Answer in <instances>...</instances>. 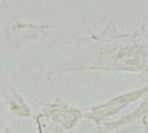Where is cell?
Returning a JSON list of instances; mask_svg holds the SVG:
<instances>
[{
  "label": "cell",
  "instance_id": "7",
  "mask_svg": "<svg viewBox=\"0 0 148 133\" xmlns=\"http://www.w3.org/2000/svg\"><path fill=\"white\" fill-rule=\"evenodd\" d=\"M91 121L90 122H85L81 125V127L79 128L78 131H76L75 133H90V129H91L92 125H91Z\"/></svg>",
  "mask_w": 148,
  "mask_h": 133
},
{
  "label": "cell",
  "instance_id": "5",
  "mask_svg": "<svg viewBox=\"0 0 148 133\" xmlns=\"http://www.w3.org/2000/svg\"><path fill=\"white\" fill-rule=\"evenodd\" d=\"M37 133H65V130L60 125L52 121L42 113L33 116Z\"/></svg>",
  "mask_w": 148,
  "mask_h": 133
},
{
  "label": "cell",
  "instance_id": "6",
  "mask_svg": "<svg viewBox=\"0 0 148 133\" xmlns=\"http://www.w3.org/2000/svg\"><path fill=\"white\" fill-rule=\"evenodd\" d=\"M126 131H120L116 132V130L112 131V130L107 129L103 124H94L90 129V133H125Z\"/></svg>",
  "mask_w": 148,
  "mask_h": 133
},
{
  "label": "cell",
  "instance_id": "8",
  "mask_svg": "<svg viewBox=\"0 0 148 133\" xmlns=\"http://www.w3.org/2000/svg\"><path fill=\"white\" fill-rule=\"evenodd\" d=\"M141 122H142V123L148 122V115H145L144 117H142V118H141Z\"/></svg>",
  "mask_w": 148,
  "mask_h": 133
},
{
  "label": "cell",
  "instance_id": "9",
  "mask_svg": "<svg viewBox=\"0 0 148 133\" xmlns=\"http://www.w3.org/2000/svg\"><path fill=\"white\" fill-rule=\"evenodd\" d=\"M143 125H144V128H145V131L144 132H147L148 133V122L143 123Z\"/></svg>",
  "mask_w": 148,
  "mask_h": 133
},
{
  "label": "cell",
  "instance_id": "10",
  "mask_svg": "<svg viewBox=\"0 0 148 133\" xmlns=\"http://www.w3.org/2000/svg\"><path fill=\"white\" fill-rule=\"evenodd\" d=\"M144 133H145V132H144Z\"/></svg>",
  "mask_w": 148,
  "mask_h": 133
},
{
  "label": "cell",
  "instance_id": "1",
  "mask_svg": "<svg viewBox=\"0 0 148 133\" xmlns=\"http://www.w3.org/2000/svg\"><path fill=\"white\" fill-rule=\"evenodd\" d=\"M146 95H148V83L137 89L116 95L102 104L92 106L88 110L84 111V119L94 124H101L119 115L131 104L144 98Z\"/></svg>",
  "mask_w": 148,
  "mask_h": 133
},
{
  "label": "cell",
  "instance_id": "2",
  "mask_svg": "<svg viewBox=\"0 0 148 133\" xmlns=\"http://www.w3.org/2000/svg\"><path fill=\"white\" fill-rule=\"evenodd\" d=\"M37 103L42 106L40 113L60 125L65 131L73 129L81 120L84 119V111L58 97L47 103L40 101H37Z\"/></svg>",
  "mask_w": 148,
  "mask_h": 133
},
{
  "label": "cell",
  "instance_id": "3",
  "mask_svg": "<svg viewBox=\"0 0 148 133\" xmlns=\"http://www.w3.org/2000/svg\"><path fill=\"white\" fill-rule=\"evenodd\" d=\"M0 98L5 102L11 115L20 118H29L33 116L32 110L25 98L11 84L2 67L0 68Z\"/></svg>",
  "mask_w": 148,
  "mask_h": 133
},
{
  "label": "cell",
  "instance_id": "4",
  "mask_svg": "<svg viewBox=\"0 0 148 133\" xmlns=\"http://www.w3.org/2000/svg\"><path fill=\"white\" fill-rule=\"evenodd\" d=\"M148 115V95L143 98L142 102L137 106L136 108H134L132 111H130V113L125 115H123L119 119L114 120V121H104L101 124L104 125L107 129L109 130H118L121 128L126 126L127 124L136 121L138 119H141L142 117H144L145 115Z\"/></svg>",
  "mask_w": 148,
  "mask_h": 133
}]
</instances>
